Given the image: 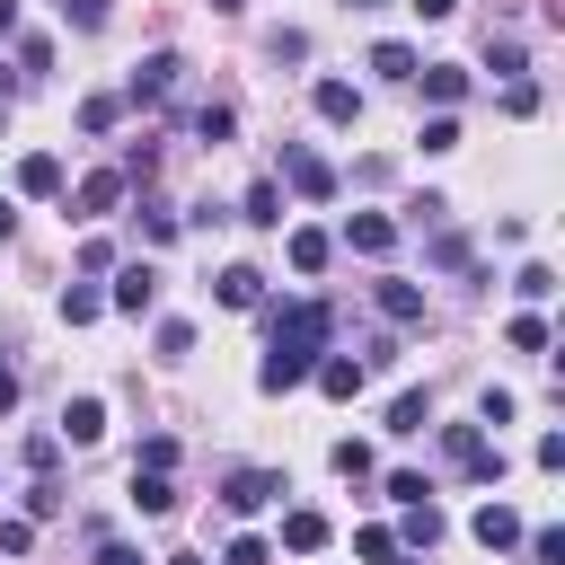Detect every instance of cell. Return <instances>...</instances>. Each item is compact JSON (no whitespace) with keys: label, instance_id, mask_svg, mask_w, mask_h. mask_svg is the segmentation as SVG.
Returning <instances> with one entry per match:
<instances>
[{"label":"cell","instance_id":"cell-1","mask_svg":"<svg viewBox=\"0 0 565 565\" xmlns=\"http://www.w3.org/2000/svg\"><path fill=\"white\" fill-rule=\"evenodd\" d=\"M327 300H291V309H274V353L256 362V388L265 397H282V388H300L309 371H318V353H327Z\"/></svg>","mask_w":565,"mask_h":565},{"label":"cell","instance_id":"cell-2","mask_svg":"<svg viewBox=\"0 0 565 565\" xmlns=\"http://www.w3.org/2000/svg\"><path fill=\"white\" fill-rule=\"evenodd\" d=\"M441 450H450V468H459V477H477V486H494V477H503V450H486V433H477V424H441Z\"/></svg>","mask_w":565,"mask_h":565},{"label":"cell","instance_id":"cell-3","mask_svg":"<svg viewBox=\"0 0 565 565\" xmlns=\"http://www.w3.org/2000/svg\"><path fill=\"white\" fill-rule=\"evenodd\" d=\"M282 177H291V194H309V203H327V194H335V168H327L309 141H282Z\"/></svg>","mask_w":565,"mask_h":565},{"label":"cell","instance_id":"cell-4","mask_svg":"<svg viewBox=\"0 0 565 565\" xmlns=\"http://www.w3.org/2000/svg\"><path fill=\"white\" fill-rule=\"evenodd\" d=\"M274 494H282V477H274V468H238V477L221 486V503H230V512H265Z\"/></svg>","mask_w":565,"mask_h":565},{"label":"cell","instance_id":"cell-5","mask_svg":"<svg viewBox=\"0 0 565 565\" xmlns=\"http://www.w3.org/2000/svg\"><path fill=\"white\" fill-rule=\"evenodd\" d=\"M327 397H362V380H371V362H353V353H318V371H309Z\"/></svg>","mask_w":565,"mask_h":565},{"label":"cell","instance_id":"cell-6","mask_svg":"<svg viewBox=\"0 0 565 565\" xmlns=\"http://www.w3.org/2000/svg\"><path fill=\"white\" fill-rule=\"evenodd\" d=\"M124 185H132L124 168H97V177H79V221H97V212H115V203H124Z\"/></svg>","mask_w":565,"mask_h":565},{"label":"cell","instance_id":"cell-7","mask_svg":"<svg viewBox=\"0 0 565 565\" xmlns=\"http://www.w3.org/2000/svg\"><path fill=\"white\" fill-rule=\"evenodd\" d=\"M344 247H353V256H388V247H397V221H380V212H353V221H344Z\"/></svg>","mask_w":565,"mask_h":565},{"label":"cell","instance_id":"cell-8","mask_svg":"<svg viewBox=\"0 0 565 565\" xmlns=\"http://www.w3.org/2000/svg\"><path fill=\"white\" fill-rule=\"evenodd\" d=\"M150 300H159V265H124V274H115V309H132V318H141Z\"/></svg>","mask_w":565,"mask_h":565},{"label":"cell","instance_id":"cell-9","mask_svg":"<svg viewBox=\"0 0 565 565\" xmlns=\"http://www.w3.org/2000/svg\"><path fill=\"white\" fill-rule=\"evenodd\" d=\"M97 433H106V406H97V397H71V406H62V441H71V450H88Z\"/></svg>","mask_w":565,"mask_h":565},{"label":"cell","instance_id":"cell-10","mask_svg":"<svg viewBox=\"0 0 565 565\" xmlns=\"http://www.w3.org/2000/svg\"><path fill=\"white\" fill-rule=\"evenodd\" d=\"M132 512H177V486H168V468H132Z\"/></svg>","mask_w":565,"mask_h":565},{"label":"cell","instance_id":"cell-11","mask_svg":"<svg viewBox=\"0 0 565 565\" xmlns=\"http://www.w3.org/2000/svg\"><path fill=\"white\" fill-rule=\"evenodd\" d=\"M177 71H185L177 53H150V62H132V97H168V88H177Z\"/></svg>","mask_w":565,"mask_h":565},{"label":"cell","instance_id":"cell-12","mask_svg":"<svg viewBox=\"0 0 565 565\" xmlns=\"http://www.w3.org/2000/svg\"><path fill=\"white\" fill-rule=\"evenodd\" d=\"M309 97H318V115H327V124H353V115H362V88H353V79H318Z\"/></svg>","mask_w":565,"mask_h":565},{"label":"cell","instance_id":"cell-13","mask_svg":"<svg viewBox=\"0 0 565 565\" xmlns=\"http://www.w3.org/2000/svg\"><path fill=\"white\" fill-rule=\"evenodd\" d=\"M18 194H62V159L53 150H26L18 159Z\"/></svg>","mask_w":565,"mask_h":565},{"label":"cell","instance_id":"cell-14","mask_svg":"<svg viewBox=\"0 0 565 565\" xmlns=\"http://www.w3.org/2000/svg\"><path fill=\"white\" fill-rule=\"evenodd\" d=\"M282 547L291 556H318L327 547V512H282Z\"/></svg>","mask_w":565,"mask_h":565},{"label":"cell","instance_id":"cell-15","mask_svg":"<svg viewBox=\"0 0 565 565\" xmlns=\"http://www.w3.org/2000/svg\"><path fill=\"white\" fill-rule=\"evenodd\" d=\"M424 97H433V106H459V97H468V71H459V62H424Z\"/></svg>","mask_w":565,"mask_h":565},{"label":"cell","instance_id":"cell-16","mask_svg":"<svg viewBox=\"0 0 565 565\" xmlns=\"http://www.w3.org/2000/svg\"><path fill=\"white\" fill-rule=\"evenodd\" d=\"M256 300H265V274L256 265H230L221 274V309H256Z\"/></svg>","mask_w":565,"mask_h":565},{"label":"cell","instance_id":"cell-17","mask_svg":"<svg viewBox=\"0 0 565 565\" xmlns=\"http://www.w3.org/2000/svg\"><path fill=\"white\" fill-rule=\"evenodd\" d=\"M424 424H433V397H424V388H406V397L388 406V433H397V441H415Z\"/></svg>","mask_w":565,"mask_h":565},{"label":"cell","instance_id":"cell-18","mask_svg":"<svg viewBox=\"0 0 565 565\" xmlns=\"http://www.w3.org/2000/svg\"><path fill=\"white\" fill-rule=\"evenodd\" d=\"M477 539H486V547H521V512H512V503H486V512H477Z\"/></svg>","mask_w":565,"mask_h":565},{"label":"cell","instance_id":"cell-19","mask_svg":"<svg viewBox=\"0 0 565 565\" xmlns=\"http://www.w3.org/2000/svg\"><path fill=\"white\" fill-rule=\"evenodd\" d=\"M327 256H335L327 230H291V265H300V274H327Z\"/></svg>","mask_w":565,"mask_h":565},{"label":"cell","instance_id":"cell-20","mask_svg":"<svg viewBox=\"0 0 565 565\" xmlns=\"http://www.w3.org/2000/svg\"><path fill=\"white\" fill-rule=\"evenodd\" d=\"M380 309H388L397 327H424V291H415V282H380Z\"/></svg>","mask_w":565,"mask_h":565},{"label":"cell","instance_id":"cell-21","mask_svg":"<svg viewBox=\"0 0 565 565\" xmlns=\"http://www.w3.org/2000/svg\"><path fill=\"white\" fill-rule=\"evenodd\" d=\"M230 132H238V115H230V106H194V141H203V150H221Z\"/></svg>","mask_w":565,"mask_h":565},{"label":"cell","instance_id":"cell-22","mask_svg":"<svg viewBox=\"0 0 565 565\" xmlns=\"http://www.w3.org/2000/svg\"><path fill=\"white\" fill-rule=\"evenodd\" d=\"M441 539V512H433V494L424 503H406V547H433Z\"/></svg>","mask_w":565,"mask_h":565},{"label":"cell","instance_id":"cell-23","mask_svg":"<svg viewBox=\"0 0 565 565\" xmlns=\"http://www.w3.org/2000/svg\"><path fill=\"white\" fill-rule=\"evenodd\" d=\"M371 71H380V79H415V53H406V44H371Z\"/></svg>","mask_w":565,"mask_h":565},{"label":"cell","instance_id":"cell-24","mask_svg":"<svg viewBox=\"0 0 565 565\" xmlns=\"http://www.w3.org/2000/svg\"><path fill=\"white\" fill-rule=\"evenodd\" d=\"M247 221L274 230V221H282V185H247Z\"/></svg>","mask_w":565,"mask_h":565},{"label":"cell","instance_id":"cell-25","mask_svg":"<svg viewBox=\"0 0 565 565\" xmlns=\"http://www.w3.org/2000/svg\"><path fill=\"white\" fill-rule=\"evenodd\" d=\"M62 503H71V494H62V486H53V477H35V486H26V521H53V512H62Z\"/></svg>","mask_w":565,"mask_h":565},{"label":"cell","instance_id":"cell-26","mask_svg":"<svg viewBox=\"0 0 565 565\" xmlns=\"http://www.w3.org/2000/svg\"><path fill=\"white\" fill-rule=\"evenodd\" d=\"M97 309H106V300H97V291H88V282H71V291H62V318H71V327H88V318H97Z\"/></svg>","mask_w":565,"mask_h":565},{"label":"cell","instance_id":"cell-27","mask_svg":"<svg viewBox=\"0 0 565 565\" xmlns=\"http://www.w3.org/2000/svg\"><path fill=\"white\" fill-rule=\"evenodd\" d=\"M503 335H512V353H547V318H512Z\"/></svg>","mask_w":565,"mask_h":565},{"label":"cell","instance_id":"cell-28","mask_svg":"<svg viewBox=\"0 0 565 565\" xmlns=\"http://www.w3.org/2000/svg\"><path fill=\"white\" fill-rule=\"evenodd\" d=\"M530 539V565H565V530H521Z\"/></svg>","mask_w":565,"mask_h":565},{"label":"cell","instance_id":"cell-29","mask_svg":"<svg viewBox=\"0 0 565 565\" xmlns=\"http://www.w3.org/2000/svg\"><path fill=\"white\" fill-rule=\"evenodd\" d=\"M115 115H124L115 97H88V106H79V132H115Z\"/></svg>","mask_w":565,"mask_h":565},{"label":"cell","instance_id":"cell-30","mask_svg":"<svg viewBox=\"0 0 565 565\" xmlns=\"http://www.w3.org/2000/svg\"><path fill=\"white\" fill-rule=\"evenodd\" d=\"M415 141H424V150H433V159H441V150H459V124H450V115H433V124H424V132H415Z\"/></svg>","mask_w":565,"mask_h":565},{"label":"cell","instance_id":"cell-31","mask_svg":"<svg viewBox=\"0 0 565 565\" xmlns=\"http://www.w3.org/2000/svg\"><path fill=\"white\" fill-rule=\"evenodd\" d=\"M141 238H150V247H168V238H177V212H159V203H141Z\"/></svg>","mask_w":565,"mask_h":565},{"label":"cell","instance_id":"cell-32","mask_svg":"<svg viewBox=\"0 0 565 565\" xmlns=\"http://www.w3.org/2000/svg\"><path fill=\"white\" fill-rule=\"evenodd\" d=\"M512 291H521V300H547V291H556V274H547V265H521V274H512Z\"/></svg>","mask_w":565,"mask_h":565},{"label":"cell","instance_id":"cell-33","mask_svg":"<svg viewBox=\"0 0 565 565\" xmlns=\"http://www.w3.org/2000/svg\"><path fill=\"white\" fill-rule=\"evenodd\" d=\"M159 353H168V362H185V353H194V327H185V318H168V327H159Z\"/></svg>","mask_w":565,"mask_h":565},{"label":"cell","instance_id":"cell-34","mask_svg":"<svg viewBox=\"0 0 565 565\" xmlns=\"http://www.w3.org/2000/svg\"><path fill=\"white\" fill-rule=\"evenodd\" d=\"M53 459H62V433H26V468H35V477H44V468H53Z\"/></svg>","mask_w":565,"mask_h":565},{"label":"cell","instance_id":"cell-35","mask_svg":"<svg viewBox=\"0 0 565 565\" xmlns=\"http://www.w3.org/2000/svg\"><path fill=\"white\" fill-rule=\"evenodd\" d=\"M132 468H177V441H168V433H150V441L132 450Z\"/></svg>","mask_w":565,"mask_h":565},{"label":"cell","instance_id":"cell-36","mask_svg":"<svg viewBox=\"0 0 565 565\" xmlns=\"http://www.w3.org/2000/svg\"><path fill=\"white\" fill-rule=\"evenodd\" d=\"M335 477H371V441H335Z\"/></svg>","mask_w":565,"mask_h":565},{"label":"cell","instance_id":"cell-37","mask_svg":"<svg viewBox=\"0 0 565 565\" xmlns=\"http://www.w3.org/2000/svg\"><path fill=\"white\" fill-rule=\"evenodd\" d=\"M503 115H539V79H512L503 88Z\"/></svg>","mask_w":565,"mask_h":565},{"label":"cell","instance_id":"cell-38","mask_svg":"<svg viewBox=\"0 0 565 565\" xmlns=\"http://www.w3.org/2000/svg\"><path fill=\"white\" fill-rule=\"evenodd\" d=\"M433 265H450V274H459V265H468V238H459V230H441V238H433Z\"/></svg>","mask_w":565,"mask_h":565},{"label":"cell","instance_id":"cell-39","mask_svg":"<svg viewBox=\"0 0 565 565\" xmlns=\"http://www.w3.org/2000/svg\"><path fill=\"white\" fill-rule=\"evenodd\" d=\"M35 547V521H0V556H26Z\"/></svg>","mask_w":565,"mask_h":565},{"label":"cell","instance_id":"cell-40","mask_svg":"<svg viewBox=\"0 0 565 565\" xmlns=\"http://www.w3.org/2000/svg\"><path fill=\"white\" fill-rule=\"evenodd\" d=\"M62 9H71V26H88V35L106 26V0H62Z\"/></svg>","mask_w":565,"mask_h":565},{"label":"cell","instance_id":"cell-41","mask_svg":"<svg viewBox=\"0 0 565 565\" xmlns=\"http://www.w3.org/2000/svg\"><path fill=\"white\" fill-rule=\"evenodd\" d=\"M221 565H265V539H230V556Z\"/></svg>","mask_w":565,"mask_h":565},{"label":"cell","instance_id":"cell-42","mask_svg":"<svg viewBox=\"0 0 565 565\" xmlns=\"http://www.w3.org/2000/svg\"><path fill=\"white\" fill-rule=\"evenodd\" d=\"M97 565H141V556H132L124 539H106V547H97Z\"/></svg>","mask_w":565,"mask_h":565},{"label":"cell","instance_id":"cell-43","mask_svg":"<svg viewBox=\"0 0 565 565\" xmlns=\"http://www.w3.org/2000/svg\"><path fill=\"white\" fill-rule=\"evenodd\" d=\"M9 406H18V371L0 362V415H9Z\"/></svg>","mask_w":565,"mask_h":565},{"label":"cell","instance_id":"cell-44","mask_svg":"<svg viewBox=\"0 0 565 565\" xmlns=\"http://www.w3.org/2000/svg\"><path fill=\"white\" fill-rule=\"evenodd\" d=\"M415 9H424V18H450V9H459V0H415Z\"/></svg>","mask_w":565,"mask_h":565},{"label":"cell","instance_id":"cell-45","mask_svg":"<svg viewBox=\"0 0 565 565\" xmlns=\"http://www.w3.org/2000/svg\"><path fill=\"white\" fill-rule=\"evenodd\" d=\"M9 26H18V0H0V35H9Z\"/></svg>","mask_w":565,"mask_h":565},{"label":"cell","instance_id":"cell-46","mask_svg":"<svg viewBox=\"0 0 565 565\" xmlns=\"http://www.w3.org/2000/svg\"><path fill=\"white\" fill-rule=\"evenodd\" d=\"M9 230H18V212H9V203H0V238H9Z\"/></svg>","mask_w":565,"mask_h":565},{"label":"cell","instance_id":"cell-47","mask_svg":"<svg viewBox=\"0 0 565 565\" xmlns=\"http://www.w3.org/2000/svg\"><path fill=\"white\" fill-rule=\"evenodd\" d=\"M168 565H203V556H168Z\"/></svg>","mask_w":565,"mask_h":565},{"label":"cell","instance_id":"cell-48","mask_svg":"<svg viewBox=\"0 0 565 565\" xmlns=\"http://www.w3.org/2000/svg\"><path fill=\"white\" fill-rule=\"evenodd\" d=\"M212 9H247V0H212Z\"/></svg>","mask_w":565,"mask_h":565},{"label":"cell","instance_id":"cell-49","mask_svg":"<svg viewBox=\"0 0 565 565\" xmlns=\"http://www.w3.org/2000/svg\"><path fill=\"white\" fill-rule=\"evenodd\" d=\"M353 9H380V0H353Z\"/></svg>","mask_w":565,"mask_h":565}]
</instances>
